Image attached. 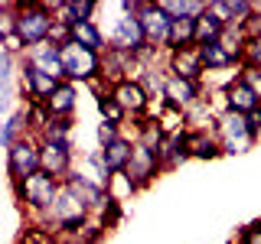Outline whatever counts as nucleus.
<instances>
[{"label":"nucleus","instance_id":"obj_23","mask_svg":"<svg viewBox=\"0 0 261 244\" xmlns=\"http://www.w3.org/2000/svg\"><path fill=\"white\" fill-rule=\"evenodd\" d=\"M30 130H27V108H16L10 117H4L0 124V150H10L16 140H23Z\"/></svg>","mask_w":261,"mask_h":244},{"label":"nucleus","instance_id":"obj_6","mask_svg":"<svg viewBox=\"0 0 261 244\" xmlns=\"http://www.w3.org/2000/svg\"><path fill=\"white\" fill-rule=\"evenodd\" d=\"M33 173H39V140L33 134H27L23 140H16L10 150H7V176L13 182H23Z\"/></svg>","mask_w":261,"mask_h":244},{"label":"nucleus","instance_id":"obj_13","mask_svg":"<svg viewBox=\"0 0 261 244\" xmlns=\"http://www.w3.org/2000/svg\"><path fill=\"white\" fill-rule=\"evenodd\" d=\"M23 59H27V62L33 65V69H39L43 75L56 78V81H65V72H62V52H59V46H53V43L30 46Z\"/></svg>","mask_w":261,"mask_h":244},{"label":"nucleus","instance_id":"obj_10","mask_svg":"<svg viewBox=\"0 0 261 244\" xmlns=\"http://www.w3.org/2000/svg\"><path fill=\"white\" fill-rule=\"evenodd\" d=\"M202 81H190V78H179V75H167V85H163V98L160 101L173 111H190L193 104L202 101Z\"/></svg>","mask_w":261,"mask_h":244},{"label":"nucleus","instance_id":"obj_1","mask_svg":"<svg viewBox=\"0 0 261 244\" xmlns=\"http://www.w3.org/2000/svg\"><path fill=\"white\" fill-rule=\"evenodd\" d=\"M88 222H92V208H88V202L82 199L69 182H62V189H59V195H56L53 208L46 211L43 225L49 228V231H56L59 238H65V234H75L79 228H85Z\"/></svg>","mask_w":261,"mask_h":244},{"label":"nucleus","instance_id":"obj_30","mask_svg":"<svg viewBox=\"0 0 261 244\" xmlns=\"http://www.w3.org/2000/svg\"><path fill=\"white\" fill-rule=\"evenodd\" d=\"M85 166H88V179H95V182H101V186H108L111 182V173H108V166H105V157H101V150H88L85 153Z\"/></svg>","mask_w":261,"mask_h":244},{"label":"nucleus","instance_id":"obj_25","mask_svg":"<svg viewBox=\"0 0 261 244\" xmlns=\"http://www.w3.org/2000/svg\"><path fill=\"white\" fill-rule=\"evenodd\" d=\"M216 117L219 114H212L209 98H202L199 104H193L186 111V130H216Z\"/></svg>","mask_w":261,"mask_h":244},{"label":"nucleus","instance_id":"obj_11","mask_svg":"<svg viewBox=\"0 0 261 244\" xmlns=\"http://www.w3.org/2000/svg\"><path fill=\"white\" fill-rule=\"evenodd\" d=\"M59 85H62V81H56V78L43 75V72L33 69L27 59H20V88H23V98H27L30 104H43Z\"/></svg>","mask_w":261,"mask_h":244},{"label":"nucleus","instance_id":"obj_4","mask_svg":"<svg viewBox=\"0 0 261 244\" xmlns=\"http://www.w3.org/2000/svg\"><path fill=\"white\" fill-rule=\"evenodd\" d=\"M216 137L219 146H222V157H239V153H248L251 146L258 143V137L251 134L248 117L239 111H222L216 117Z\"/></svg>","mask_w":261,"mask_h":244},{"label":"nucleus","instance_id":"obj_43","mask_svg":"<svg viewBox=\"0 0 261 244\" xmlns=\"http://www.w3.org/2000/svg\"><path fill=\"white\" fill-rule=\"evenodd\" d=\"M258 72H261V69H258Z\"/></svg>","mask_w":261,"mask_h":244},{"label":"nucleus","instance_id":"obj_35","mask_svg":"<svg viewBox=\"0 0 261 244\" xmlns=\"http://www.w3.org/2000/svg\"><path fill=\"white\" fill-rule=\"evenodd\" d=\"M232 4V23L228 26H245V23L251 20V13H255V4L251 0H228Z\"/></svg>","mask_w":261,"mask_h":244},{"label":"nucleus","instance_id":"obj_34","mask_svg":"<svg viewBox=\"0 0 261 244\" xmlns=\"http://www.w3.org/2000/svg\"><path fill=\"white\" fill-rule=\"evenodd\" d=\"M65 4H69V13H72V20H75V23L95 20V10H98L95 0H65Z\"/></svg>","mask_w":261,"mask_h":244},{"label":"nucleus","instance_id":"obj_29","mask_svg":"<svg viewBox=\"0 0 261 244\" xmlns=\"http://www.w3.org/2000/svg\"><path fill=\"white\" fill-rule=\"evenodd\" d=\"M72 127H75V120H59L53 117L43 130V137H39V143H72Z\"/></svg>","mask_w":261,"mask_h":244},{"label":"nucleus","instance_id":"obj_38","mask_svg":"<svg viewBox=\"0 0 261 244\" xmlns=\"http://www.w3.org/2000/svg\"><path fill=\"white\" fill-rule=\"evenodd\" d=\"M118 137H121V124H108V120H101V124H98V150L108 146V143H114Z\"/></svg>","mask_w":261,"mask_h":244},{"label":"nucleus","instance_id":"obj_36","mask_svg":"<svg viewBox=\"0 0 261 244\" xmlns=\"http://www.w3.org/2000/svg\"><path fill=\"white\" fill-rule=\"evenodd\" d=\"M228 244H261V222L239 228V231H235V238L228 241Z\"/></svg>","mask_w":261,"mask_h":244},{"label":"nucleus","instance_id":"obj_14","mask_svg":"<svg viewBox=\"0 0 261 244\" xmlns=\"http://www.w3.org/2000/svg\"><path fill=\"white\" fill-rule=\"evenodd\" d=\"M167 72L170 75H179V78H190V81H202L206 78V69H202V59H199V46L167 52Z\"/></svg>","mask_w":261,"mask_h":244},{"label":"nucleus","instance_id":"obj_18","mask_svg":"<svg viewBox=\"0 0 261 244\" xmlns=\"http://www.w3.org/2000/svg\"><path fill=\"white\" fill-rule=\"evenodd\" d=\"M20 72V59L0 49V114H13V75Z\"/></svg>","mask_w":261,"mask_h":244},{"label":"nucleus","instance_id":"obj_16","mask_svg":"<svg viewBox=\"0 0 261 244\" xmlns=\"http://www.w3.org/2000/svg\"><path fill=\"white\" fill-rule=\"evenodd\" d=\"M46 111L49 117H59V120H75V108H79V88L72 81H62L53 95L46 98Z\"/></svg>","mask_w":261,"mask_h":244},{"label":"nucleus","instance_id":"obj_41","mask_svg":"<svg viewBox=\"0 0 261 244\" xmlns=\"http://www.w3.org/2000/svg\"><path fill=\"white\" fill-rule=\"evenodd\" d=\"M245 117H248V127H251V134H255V137H261V108H255L251 114H245Z\"/></svg>","mask_w":261,"mask_h":244},{"label":"nucleus","instance_id":"obj_22","mask_svg":"<svg viewBox=\"0 0 261 244\" xmlns=\"http://www.w3.org/2000/svg\"><path fill=\"white\" fill-rule=\"evenodd\" d=\"M196 46V20L193 16H179L170 23V39H167V52H179V49Z\"/></svg>","mask_w":261,"mask_h":244},{"label":"nucleus","instance_id":"obj_27","mask_svg":"<svg viewBox=\"0 0 261 244\" xmlns=\"http://www.w3.org/2000/svg\"><path fill=\"white\" fill-rule=\"evenodd\" d=\"M245 43H248L245 26H225V29H222V39H219V46H222L225 52L232 55L235 62H239V69H242V49H245Z\"/></svg>","mask_w":261,"mask_h":244},{"label":"nucleus","instance_id":"obj_24","mask_svg":"<svg viewBox=\"0 0 261 244\" xmlns=\"http://www.w3.org/2000/svg\"><path fill=\"white\" fill-rule=\"evenodd\" d=\"M199 59H202V69H206V75L212 72H228V69H239V62L232 59V55L225 52L219 43H209V46H199Z\"/></svg>","mask_w":261,"mask_h":244},{"label":"nucleus","instance_id":"obj_32","mask_svg":"<svg viewBox=\"0 0 261 244\" xmlns=\"http://www.w3.org/2000/svg\"><path fill=\"white\" fill-rule=\"evenodd\" d=\"M16 4H0V43L16 36Z\"/></svg>","mask_w":261,"mask_h":244},{"label":"nucleus","instance_id":"obj_5","mask_svg":"<svg viewBox=\"0 0 261 244\" xmlns=\"http://www.w3.org/2000/svg\"><path fill=\"white\" fill-rule=\"evenodd\" d=\"M59 52H62L65 81H72V85H88L92 78L101 75V55L92 52V49H85L79 43H65Z\"/></svg>","mask_w":261,"mask_h":244},{"label":"nucleus","instance_id":"obj_40","mask_svg":"<svg viewBox=\"0 0 261 244\" xmlns=\"http://www.w3.org/2000/svg\"><path fill=\"white\" fill-rule=\"evenodd\" d=\"M239 75L248 81V85L255 88V95L261 98V72H258V69H239Z\"/></svg>","mask_w":261,"mask_h":244},{"label":"nucleus","instance_id":"obj_3","mask_svg":"<svg viewBox=\"0 0 261 244\" xmlns=\"http://www.w3.org/2000/svg\"><path fill=\"white\" fill-rule=\"evenodd\" d=\"M16 36L30 46L49 43V33H53V13H49L46 0H16Z\"/></svg>","mask_w":261,"mask_h":244},{"label":"nucleus","instance_id":"obj_37","mask_svg":"<svg viewBox=\"0 0 261 244\" xmlns=\"http://www.w3.org/2000/svg\"><path fill=\"white\" fill-rule=\"evenodd\" d=\"M206 10H209L212 16H216L219 23H225V26L232 23V4H228V0H209V4H206Z\"/></svg>","mask_w":261,"mask_h":244},{"label":"nucleus","instance_id":"obj_42","mask_svg":"<svg viewBox=\"0 0 261 244\" xmlns=\"http://www.w3.org/2000/svg\"><path fill=\"white\" fill-rule=\"evenodd\" d=\"M59 241H62V244H82V241L75 238V234H65V238H59Z\"/></svg>","mask_w":261,"mask_h":244},{"label":"nucleus","instance_id":"obj_21","mask_svg":"<svg viewBox=\"0 0 261 244\" xmlns=\"http://www.w3.org/2000/svg\"><path fill=\"white\" fill-rule=\"evenodd\" d=\"M130 150H134V143H130L127 137H118L114 143L101 146L105 166H108V173H111V176H121V173L127 169V163H130Z\"/></svg>","mask_w":261,"mask_h":244},{"label":"nucleus","instance_id":"obj_33","mask_svg":"<svg viewBox=\"0 0 261 244\" xmlns=\"http://www.w3.org/2000/svg\"><path fill=\"white\" fill-rule=\"evenodd\" d=\"M242 69H261V36L248 39L242 49Z\"/></svg>","mask_w":261,"mask_h":244},{"label":"nucleus","instance_id":"obj_17","mask_svg":"<svg viewBox=\"0 0 261 244\" xmlns=\"http://www.w3.org/2000/svg\"><path fill=\"white\" fill-rule=\"evenodd\" d=\"M157 160H160V169H179L183 163H190V150H186V130L183 134H170L163 137V143L157 146Z\"/></svg>","mask_w":261,"mask_h":244},{"label":"nucleus","instance_id":"obj_2","mask_svg":"<svg viewBox=\"0 0 261 244\" xmlns=\"http://www.w3.org/2000/svg\"><path fill=\"white\" fill-rule=\"evenodd\" d=\"M59 189H62L59 179L39 169V173H33L30 179H23V182H13V199L30 211V218H33L30 225H43V218H46V211L53 208Z\"/></svg>","mask_w":261,"mask_h":244},{"label":"nucleus","instance_id":"obj_9","mask_svg":"<svg viewBox=\"0 0 261 244\" xmlns=\"http://www.w3.org/2000/svg\"><path fill=\"white\" fill-rule=\"evenodd\" d=\"M39 169L49 176H56L59 182L69 179L75 169V143H39Z\"/></svg>","mask_w":261,"mask_h":244},{"label":"nucleus","instance_id":"obj_19","mask_svg":"<svg viewBox=\"0 0 261 244\" xmlns=\"http://www.w3.org/2000/svg\"><path fill=\"white\" fill-rule=\"evenodd\" d=\"M186 150H190L193 160H219L222 157L216 130H186Z\"/></svg>","mask_w":261,"mask_h":244},{"label":"nucleus","instance_id":"obj_7","mask_svg":"<svg viewBox=\"0 0 261 244\" xmlns=\"http://www.w3.org/2000/svg\"><path fill=\"white\" fill-rule=\"evenodd\" d=\"M108 46L111 49H121L127 55H144L147 49V39H144V29H141V20L134 13H121L111 26V36H108Z\"/></svg>","mask_w":261,"mask_h":244},{"label":"nucleus","instance_id":"obj_31","mask_svg":"<svg viewBox=\"0 0 261 244\" xmlns=\"http://www.w3.org/2000/svg\"><path fill=\"white\" fill-rule=\"evenodd\" d=\"M98 114H101V120H108V124H124L127 120V114L121 111V104L114 101L111 95H105V98H98Z\"/></svg>","mask_w":261,"mask_h":244},{"label":"nucleus","instance_id":"obj_15","mask_svg":"<svg viewBox=\"0 0 261 244\" xmlns=\"http://www.w3.org/2000/svg\"><path fill=\"white\" fill-rule=\"evenodd\" d=\"M222 98H225V111L251 114L255 108H261V98L255 95V88H251L242 75H235V78L222 88Z\"/></svg>","mask_w":261,"mask_h":244},{"label":"nucleus","instance_id":"obj_12","mask_svg":"<svg viewBox=\"0 0 261 244\" xmlns=\"http://www.w3.org/2000/svg\"><path fill=\"white\" fill-rule=\"evenodd\" d=\"M111 98L121 104V111H124L127 117H144V114L150 111V104H153V98L147 95L144 85H141V81H134V78L114 85L111 88Z\"/></svg>","mask_w":261,"mask_h":244},{"label":"nucleus","instance_id":"obj_39","mask_svg":"<svg viewBox=\"0 0 261 244\" xmlns=\"http://www.w3.org/2000/svg\"><path fill=\"white\" fill-rule=\"evenodd\" d=\"M160 10L170 16V20H179V16H186V0H157Z\"/></svg>","mask_w":261,"mask_h":244},{"label":"nucleus","instance_id":"obj_8","mask_svg":"<svg viewBox=\"0 0 261 244\" xmlns=\"http://www.w3.org/2000/svg\"><path fill=\"white\" fill-rule=\"evenodd\" d=\"M160 173H163V169H160L157 153L147 150V146H141V143H134V150H130V163H127V169H124V179L130 182V189H134V192L147 189V186H150Z\"/></svg>","mask_w":261,"mask_h":244},{"label":"nucleus","instance_id":"obj_20","mask_svg":"<svg viewBox=\"0 0 261 244\" xmlns=\"http://www.w3.org/2000/svg\"><path fill=\"white\" fill-rule=\"evenodd\" d=\"M72 43H79V46H85V49H92V52L101 55L105 49H108V36L101 33V26H98L95 20H82L72 26Z\"/></svg>","mask_w":261,"mask_h":244},{"label":"nucleus","instance_id":"obj_26","mask_svg":"<svg viewBox=\"0 0 261 244\" xmlns=\"http://www.w3.org/2000/svg\"><path fill=\"white\" fill-rule=\"evenodd\" d=\"M222 29H225V23H219L216 16H212L209 10L196 20V46H209V43H219L222 39Z\"/></svg>","mask_w":261,"mask_h":244},{"label":"nucleus","instance_id":"obj_28","mask_svg":"<svg viewBox=\"0 0 261 244\" xmlns=\"http://www.w3.org/2000/svg\"><path fill=\"white\" fill-rule=\"evenodd\" d=\"M16 244H62V241L46 225H23V231L16 234Z\"/></svg>","mask_w":261,"mask_h":244}]
</instances>
